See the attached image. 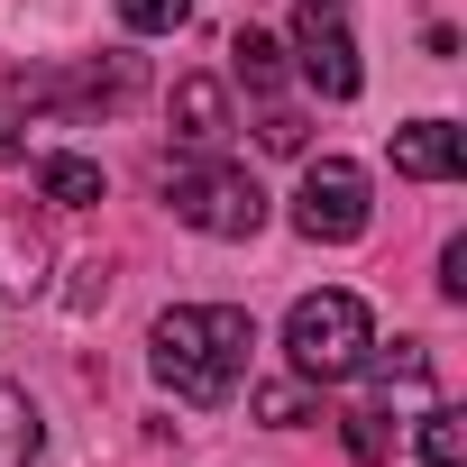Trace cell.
<instances>
[{
	"label": "cell",
	"mask_w": 467,
	"mask_h": 467,
	"mask_svg": "<svg viewBox=\"0 0 467 467\" xmlns=\"http://www.w3.org/2000/svg\"><path fill=\"white\" fill-rule=\"evenodd\" d=\"M248 348H257V321L239 303H174L147 330V358H156L165 394H183V403H229L248 376Z\"/></svg>",
	"instance_id": "cell-1"
},
{
	"label": "cell",
	"mask_w": 467,
	"mask_h": 467,
	"mask_svg": "<svg viewBox=\"0 0 467 467\" xmlns=\"http://www.w3.org/2000/svg\"><path fill=\"white\" fill-rule=\"evenodd\" d=\"M367 348H376V312H367L348 285L303 294V303L285 312V358H294L303 385H339V376H358Z\"/></svg>",
	"instance_id": "cell-2"
},
{
	"label": "cell",
	"mask_w": 467,
	"mask_h": 467,
	"mask_svg": "<svg viewBox=\"0 0 467 467\" xmlns=\"http://www.w3.org/2000/svg\"><path fill=\"white\" fill-rule=\"evenodd\" d=\"M165 211L183 229H202V239H257V220H266V192L248 165H229L202 147V165H174L165 174Z\"/></svg>",
	"instance_id": "cell-3"
},
{
	"label": "cell",
	"mask_w": 467,
	"mask_h": 467,
	"mask_svg": "<svg viewBox=\"0 0 467 467\" xmlns=\"http://www.w3.org/2000/svg\"><path fill=\"white\" fill-rule=\"evenodd\" d=\"M367 165H348V156H312L303 165V183H294V229L312 248H348V239H367Z\"/></svg>",
	"instance_id": "cell-4"
},
{
	"label": "cell",
	"mask_w": 467,
	"mask_h": 467,
	"mask_svg": "<svg viewBox=\"0 0 467 467\" xmlns=\"http://www.w3.org/2000/svg\"><path fill=\"white\" fill-rule=\"evenodd\" d=\"M294 74L321 92V101H358V37L339 28V10H303V28H294Z\"/></svg>",
	"instance_id": "cell-5"
},
{
	"label": "cell",
	"mask_w": 467,
	"mask_h": 467,
	"mask_svg": "<svg viewBox=\"0 0 467 467\" xmlns=\"http://www.w3.org/2000/svg\"><path fill=\"white\" fill-rule=\"evenodd\" d=\"M394 174L449 183V174H467V138H458L449 119H412V129H394Z\"/></svg>",
	"instance_id": "cell-6"
},
{
	"label": "cell",
	"mask_w": 467,
	"mask_h": 467,
	"mask_svg": "<svg viewBox=\"0 0 467 467\" xmlns=\"http://www.w3.org/2000/svg\"><path fill=\"white\" fill-rule=\"evenodd\" d=\"M47 266H56L47 229H28L19 211H0V294H47Z\"/></svg>",
	"instance_id": "cell-7"
},
{
	"label": "cell",
	"mask_w": 467,
	"mask_h": 467,
	"mask_svg": "<svg viewBox=\"0 0 467 467\" xmlns=\"http://www.w3.org/2000/svg\"><path fill=\"white\" fill-rule=\"evenodd\" d=\"M174 138H183V147H220V138H229V92H220L211 74H183V83H174Z\"/></svg>",
	"instance_id": "cell-8"
},
{
	"label": "cell",
	"mask_w": 467,
	"mask_h": 467,
	"mask_svg": "<svg viewBox=\"0 0 467 467\" xmlns=\"http://www.w3.org/2000/svg\"><path fill=\"white\" fill-rule=\"evenodd\" d=\"M37 449H47V421H37V403L0 376V467H37Z\"/></svg>",
	"instance_id": "cell-9"
},
{
	"label": "cell",
	"mask_w": 467,
	"mask_h": 467,
	"mask_svg": "<svg viewBox=\"0 0 467 467\" xmlns=\"http://www.w3.org/2000/svg\"><path fill=\"white\" fill-rule=\"evenodd\" d=\"M37 192H47L56 211H92V202H101V165H92V156H47V165H37Z\"/></svg>",
	"instance_id": "cell-10"
},
{
	"label": "cell",
	"mask_w": 467,
	"mask_h": 467,
	"mask_svg": "<svg viewBox=\"0 0 467 467\" xmlns=\"http://www.w3.org/2000/svg\"><path fill=\"white\" fill-rule=\"evenodd\" d=\"M367 367H376V385H385V394H431V358H421V339L367 348Z\"/></svg>",
	"instance_id": "cell-11"
},
{
	"label": "cell",
	"mask_w": 467,
	"mask_h": 467,
	"mask_svg": "<svg viewBox=\"0 0 467 467\" xmlns=\"http://www.w3.org/2000/svg\"><path fill=\"white\" fill-rule=\"evenodd\" d=\"M421 458L431 467H467V412L458 403H421Z\"/></svg>",
	"instance_id": "cell-12"
},
{
	"label": "cell",
	"mask_w": 467,
	"mask_h": 467,
	"mask_svg": "<svg viewBox=\"0 0 467 467\" xmlns=\"http://www.w3.org/2000/svg\"><path fill=\"white\" fill-rule=\"evenodd\" d=\"M229 56H239V83H248V92H275V83H285V47L257 37V28H239V47H229Z\"/></svg>",
	"instance_id": "cell-13"
},
{
	"label": "cell",
	"mask_w": 467,
	"mask_h": 467,
	"mask_svg": "<svg viewBox=\"0 0 467 467\" xmlns=\"http://www.w3.org/2000/svg\"><path fill=\"white\" fill-rule=\"evenodd\" d=\"M119 19H129L138 37H174V28L192 19V0H119Z\"/></svg>",
	"instance_id": "cell-14"
},
{
	"label": "cell",
	"mask_w": 467,
	"mask_h": 467,
	"mask_svg": "<svg viewBox=\"0 0 467 467\" xmlns=\"http://www.w3.org/2000/svg\"><path fill=\"white\" fill-rule=\"evenodd\" d=\"M348 458H358V467H385V458H394L385 412H348Z\"/></svg>",
	"instance_id": "cell-15"
},
{
	"label": "cell",
	"mask_w": 467,
	"mask_h": 467,
	"mask_svg": "<svg viewBox=\"0 0 467 467\" xmlns=\"http://www.w3.org/2000/svg\"><path fill=\"white\" fill-rule=\"evenodd\" d=\"M257 421L294 431V421H312V394H303V385H266V394H257Z\"/></svg>",
	"instance_id": "cell-16"
},
{
	"label": "cell",
	"mask_w": 467,
	"mask_h": 467,
	"mask_svg": "<svg viewBox=\"0 0 467 467\" xmlns=\"http://www.w3.org/2000/svg\"><path fill=\"white\" fill-rule=\"evenodd\" d=\"M440 294H449V303H467V239H449V248H440Z\"/></svg>",
	"instance_id": "cell-17"
},
{
	"label": "cell",
	"mask_w": 467,
	"mask_h": 467,
	"mask_svg": "<svg viewBox=\"0 0 467 467\" xmlns=\"http://www.w3.org/2000/svg\"><path fill=\"white\" fill-rule=\"evenodd\" d=\"M257 138H266V147H275V156H303V119H294V110H275V119H266V129H257Z\"/></svg>",
	"instance_id": "cell-18"
},
{
	"label": "cell",
	"mask_w": 467,
	"mask_h": 467,
	"mask_svg": "<svg viewBox=\"0 0 467 467\" xmlns=\"http://www.w3.org/2000/svg\"><path fill=\"white\" fill-rule=\"evenodd\" d=\"M19 156H28V138H19V119H10V110H0V165H19Z\"/></svg>",
	"instance_id": "cell-19"
},
{
	"label": "cell",
	"mask_w": 467,
	"mask_h": 467,
	"mask_svg": "<svg viewBox=\"0 0 467 467\" xmlns=\"http://www.w3.org/2000/svg\"><path fill=\"white\" fill-rule=\"evenodd\" d=\"M303 10H339V0H303Z\"/></svg>",
	"instance_id": "cell-20"
}]
</instances>
